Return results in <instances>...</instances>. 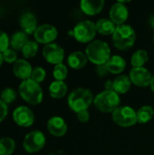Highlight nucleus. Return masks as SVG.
<instances>
[{"mask_svg": "<svg viewBox=\"0 0 154 155\" xmlns=\"http://www.w3.org/2000/svg\"><path fill=\"white\" fill-rule=\"evenodd\" d=\"M44 144L45 136L40 131H33L27 134L23 142L24 149L29 153H34L40 151L43 149Z\"/></svg>", "mask_w": 154, "mask_h": 155, "instance_id": "nucleus-8", "label": "nucleus"}, {"mask_svg": "<svg viewBox=\"0 0 154 155\" xmlns=\"http://www.w3.org/2000/svg\"><path fill=\"white\" fill-rule=\"evenodd\" d=\"M121 98L114 91H103L99 93L94 100L93 104L96 109L102 113H113L120 105Z\"/></svg>", "mask_w": 154, "mask_h": 155, "instance_id": "nucleus-4", "label": "nucleus"}, {"mask_svg": "<svg viewBox=\"0 0 154 155\" xmlns=\"http://www.w3.org/2000/svg\"><path fill=\"white\" fill-rule=\"evenodd\" d=\"M27 35L24 32L15 33L10 39V45L13 50H22L28 42Z\"/></svg>", "mask_w": 154, "mask_h": 155, "instance_id": "nucleus-23", "label": "nucleus"}, {"mask_svg": "<svg viewBox=\"0 0 154 155\" xmlns=\"http://www.w3.org/2000/svg\"><path fill=\"white\" fill-rule=\"evenodd\" d=\"M87 56L84 53L81 51H76L71 53L67 57V64L68 65L75 70L81 69L84 67L87 64Z\"/></svg>", "mask_w": 154, "mask_h": 155, "instance_id": "nucleus-19", "label": "nucleus"}, {"mask_svg": "<svg viewBox=\"0 0 154 155\" xmlns=\"http://www.w3.org/2000/svg\"><path fill=\"white\" fill-rule=\"evenodd\" d=\"M95 71H96L97 75L100 76V77H104V76H106V75L108 74V73H109L105 64H99V65H96Z\"/></svg>", "mask_w": 154, "mask_h": 155, "instance_id": "nucleus-34", "label": "nucleus"}, {"mask_svg": "<svg viewBox=\"0 0 154 155\" xmlns=\"http://www.w3.org/2000/svg\"><path fill=\"white\" fill-rule=\"evenodd\" d=\"M113 121L119 126L131 127L138 123L137 112L130 106H119L112 113Z\"/></svg>", "mask_w": 154, "mask_h": 155, "instance_id": "nucleus-6", "label": "nucleus"}, {"mask_svg": "<svg viewBox=\"0 0 154 155\" xmlns=\"http://www.w3.org/2000/svg\"><path fill=\"white\" fill-rule=\"evenodd\" d=\"M150 87H151V89L154 92V75L152 76V81H151V84H150Z\"/></svg>", "mask_w": 154, "mask_h": 155, "instance_id": "nucleus-37", "label": "nucleus"}, {"mask_svg": "<svg viewBox=\"0 0 154 155\" xmlns=\"http://www.w3.org/2000/svg\"><path fill=\"white\" fill-rule=\"evenodd\" d=\"M19 94L21 97L30 104H38L43 100V91L39 84L32 79L23 81L19 85Z\"/></svg>", "mask_w": 154, "mask_h": 155, "instance_id": "nucleus-5", "label": "nucleus"}, {"mask_svg": "<svg viewBox=\"0 0 154 155\" xmlns=\"http://www.w3.org/2000/svg\"><path fill=\"white\" fill-rule=\"evenodd\" d=\"M136 40V33L129 25H117L113 35V43L114 46L123 51L132 48Z\"/></svg>", "mask_w": 154, "mask_h": 155, "instance_id": "nucleus-3", "label": "nucleus"}, {"mask_svg": "<svg viewBox=\"0 0 154 155\" xmlns=\"http://www.w3.org/2000/svg\"><path fill=\"white\" fill-rule=\"evenodd\" d=\"M76 114H77V119H78V121L81 122V123H83V124L87 123V122L89 121V119H90V114H89V112H88L87 110L82 111V112Z\"/></svg>", "mask_w": 154, "mask_h": 155, "instance_id": "nucleus-33", "label": "nucleus"}, {"mask_svg": "<svg viewBox=\"0 0 154 155\" xmlns=\"http://www.w3.org/2000/svg\"><path fill=\"white\" fill-rule=\"evenodd\" d=\"M8 113V107L5 103L0 100V123L6 117Z\"/></svg>", "mask_w": 154, "mask_h": 155, "instance_id": "nucleus-35", "label": "nucleus"}, {"mask_svg": "<svg viewBox=\"0 0 154 155\" xmlns=\"http://www.w3.org/2000/svg\"><path fill=\"white\" fill-rule=\"evenodd\" d=\"M47 129L52 135L56 137H61L66 134L67 124L62 117L54 116L48 120Z\"/></svg>", "mask_w": 154, "mask_h": 155, "instance_id": "nucleus-14", "label": "nucleus"}, {"mask_svg": "<svg viewBox=\"0 0 154 155\" xmlns=\"http://www.w3.org/2000/svg\"><path fill=\"white\" fill-rule=\"evenodd\" d=\"M153 42H154V35H153Z\"/></svg>", "mask_w": 154, "mask_h": 155, "instance_id": "nucleus-40", "label": "nucleus"}, {"mask_svg": "<svg viewBox=\"0 0 154 155\" xmlns=\"http://www.w3.org/2000/svg\"><path fill=\"white\" fill-rule=\"evenodd\" d=\"M2 55H3L4 61H5L6 63H9V64L14 63L15 64L17 61V59H16L17 54H16L15 51L13 50V49H10V48L6 49L5 52L2 53Z\"/></svg>", "mask_w": 154, "mask_h": 155, "instance_id": "nucleus-31", "label": "nucleus"}, {"mask_svg": "<svg viewBox=\"0 0 154 155\" xmlns=\"http://www.w3.org/2000/svg\"><path fill=\"white\" fill-rule=\"evenodd\" d=\"M16 99V93L14 89L12 88H5L2 91L1 93V100L7 104L13 103Z\"/></svg>", "mask_w": 154, "mask_h": 155, "instance_id": "nucleus-29", "label": "nucleus"}, {"mask_svg": "<svg viewBox=\"0 0 154 155\" xmlns=\"http://www.w3.org/2000/svg\"><path fill=\"white\" fill-rule=\"evenodd\" d=\"M19 23L23 32L26 35L34 34L37 29V19L35 15L30 12L23 14L20 17Z\"/></svg>", "mask_w": 154, "mask_h": 155, "instance_id": "nucleus-15", "label": "nucleus"}, {"mask_svg": "<svg viewBox=\"0 0 154 155\" xmlns=\"http://www.w3.org/2000/svg\"><path fill=\"white\" fill-rule=\"evenodd\" d=\"M80 6L82 11L88 15H94L99 14L103 6V0H83L80 3Z\"/></svg>", "mask_w": 154, "mask_h": 155, "instance_id": "nucleus-17", "label": "nucleus"}, {"mask_svg": "<svg viewBox=\"0 0 154 155\" xmlns=\"http://www.w3.org/2000/svg\"><path fill=\"white\" fill-rule=\"evenodd\" d=\"M131 79L128 75L120 74L113 80V91L119 94H125L131 88Z\"/></svg>", "mask_w": 154, "mask_h": 155, "instance_id": "nucleus-20", "label": "nucleus"}, {"mask_svg": "<svg viewBox=\"0 0 154 155\" xmlns=\"http://www.w3.org/2000/svg\"><path fill=\"white\" fill-rule=\"evenodd\" d=\"M57 29L49 24H44L37 27L34 35L37 43L49 45L52 44L57 37Z\"/></svg>", "mask_w": 154, "mask_h": 155, "instance_id": "nucleus-9", "label": "nucleus"}, {"mask_svg": "<svg viewBox=\"0 0 154 155\" xmlns=\"http://www.w3.org/2000/svg\"><path fill=\"white\" fill-rule=\"evenodd\" d=\"M13 72L15 75L23 81L30 79L33 69L31 64L25 59L17 60L13 65Z\"/></svg>", "mask_w": 154, "mask_h": 155, "instance_id": "nucleus-16", "label": "nucleus"}, {"mask_svg": "<svg viewBox=\"0 0 154 155\" xmlns=\"http://www.w3.org/2000/svg\"><path fill=\"white\" fill-rule=\"evenodd\" d=\"M68 74V69L64 64H58L54 65L53 70V75L55 81H64Z\"/></svg>", "mask_w": 154, "mask_h": 155, "instance_id": "nucleus-28", "label": "nucleus"}, {"mask_svg": "<svg viewBox=\"0 0 154 155\" xmlns=\"http://www.w3.org/2000/svg\"><path fill=\"white\" fill-rule=\"evenodd\" d=\"M149 54L146 50L144 49H139L136 52L133 53L131 59V64L134 67H143L145 63L148 61Z\"/></svg>", "mask_w": 154, "mask_h": 155, "instance_id": "nucleus-25", "label": "nucleus"}, {"mask_svg": "<svg viewBox=\"0 0 154 155\" xmlns=\"http://www.w3.org/2000/svg\"><path fill=\"white\" fill-rule=\"evenodd\" d=\"M154 116V110L151 105H143L137 111V121L144 124L149 123Z\"/></svg>", "mask_w": 154, "mask_h": 155, "instance_id": "nucleus-24", "label": "nucleus"}, {"mask_svg": "<svg viewBox=\"0 0 154 155\" xmlns=\"http://www.w3.org/2000/svg\"><path fill=\"white\" fill-rule=\"evenodd\" d=\"M15 124L22 127H29L34 121V115L31 109L26 106H19L13 113Z\"/></svg>", "mask_w": 154, "mask_h": 155, "instance_id": "nucleus-12", "label": "nucleus"}, {"mask_svg": "<svg viewBox=\"0 0 154 155\" xmlns=\"http://www.w3.org/2000/svg\"><path fill=\"white\" fill-rule=\"evenodd\" d=\"M151 25H152V26L154 28V15H152V18H151Z\"/></svg>", "mask_w": 154, "mask_h": 155, "instance_id": "nucleus-38", "label": "nucleus"}, {"mask_svg": "<svg viewBox=\"0 0 154 155\" xmlns=\"http://www.w3.org/2000/svg\"><path fill=\"white\" fill-rule=\"evenodd\" d=\"M105 91H113V81L108 80L104 83Z\"/></svg>", "mask_w": 154, "mask_h": 155, "instance_id": "nucleus-36", "label": "nucleus"}, {"mask_svg": "<svg viewBox=\"0 0 154 155\" xmlns=\"http://www.w3.org/2000/svg\"><path fill=\"white\" fill-rule=\"evenodd\" d=\"M67 84L64 81H54L49 85V94L54 99H61L67 94Z\"/></svg>", "mask_w": 154, "mask_h": 155, "instance_id": "nucleus-22", "label": "nucleus"}, {"mask_svg": "<svg viewBox=\"0 0 154 155\" xmlns=\"http://www.w3.org/2000/svg\"><path fill=\"white\" fill-rule=\"evenodd\" d=\"M45 76H46V73H45L44 68H42V67H35L33 70V72H32L30 79H32L35 83L39 84V83H41V82H43L44 80Z\"/></svg>", "mask_w": 154, "mask_h": 155, "instance_id": "nucleus-30", "label": "nucleus"}, {"mask_svg": "<svg viewBox=\"0 0 154 155\" xmlns=\"http://www.w3.org/2000/svg\"><path fill=\"white\" fill-rule=\"evenodd\" d=\"M3 61H4V59H3V55H2V54L0 53V66L2 65V64H3Z\"/></svg>", "mask_w": 154, "mask_h": 155, "instance_id": "nucleus-39", "label": "nucleus"}, {"mask_svg": "<svg viewBox=\"0 0 154 155\" xmlns=\"http://www.w3.org/2000/svg\"><path fill=\"white\" fill-rule=\"evenodd\" d=\"M109 73L113 74H120L123 73L126 67V62L124 58L121 55H113L109 61L105 64Z\"/></svg>", "mask_w": 154, "mask_h": 155, "instance_id": "nucleus-18", "label": "nucleus"}, {"mask_svg": "<svg viewBox=\"0 0 154 155\" xmlns=\"http://www.w3.org/2000/svg\"><path fill=\"white\" fill-rule=\"evenodd\" d=\"M95 25L97 32L103 35H113L116 29V25L111 19L108 18L99 19L96 22Z\"/></svg>", "mask_w": 154, "mask_h": 155, "instance_id": "nucleus-21", "label": "nucleus"}, {"mask_svg": "<svg viewBox=\"0 0 154 155\" xmlns=\"http://www.w3.org/2000/svg\"><path fill=\"white\" fill-rule=\"evenodd\" d=\"M93 94L91 90L80 87L71 92L67 102L70 109L78 114L82 111L87 110L92 103H93Z\"/></svg>", "mask_w": 154, "mask_h": 155, "instance_id": "nucleus-2", "label": "nucleus"}, {"mask_svg": "<svg viewBox=\"0 0 154 155\" xmlns=\"http://www.w3.org/2000/svg\"><path fill=\"white\" fill-rule=\"evenodd\" d=\"M15 149V143L12 138L4 137L0 139V155H11Z\"/></svg>", "mask_w": 154, "mask_h": 155, "instance_id": "nucleus-26", "label": "nucleus"}, {"mask_svg": "<svg viewBox=\"0 0 154 155\" xmlns=\"http://www.w3.org/2000/svg\"><path fill=\"white\" fill-rule=\"evenodd\" d=\"M9 45H10V41L8 35L5 32L0 31V53L2 54L6 49H8Z\"/></svg>", "mask_w": 154, "mask_h": 155, "instance_id": "nucleus-32", "label": "nucleus"}, {"mask_svg": "<svg viewBox=\"0 0 154 155\" xmlns=\"http://www.w3.org/2000/svg\"><path fill=\"white\" fill-rule=\"evenodd\" d=\"M74 30V37L80 43H89L96 35V25L91 20L79 22Z\"/></svg>", "mask_w": 154, "mask_h": 155, "instance_id": "nucleus-7", "label": "nucleus"}, {"mask_svg": "<svg viewBox=\"0 0 154 155\" xmlns=\"http://www.w3.org/2000/svg\"><path fill=\"white\" fill-rule=\"evenodd\" d=\"M109 15H110V19L115 25H124L125 21L128 19L129 11L124 4L118 1L112 5Z\"/></svg>", "mask_w": 154, "mask_h": 155, "instance_id": "nucleus-13", "label": "nucleus"}, {"mask_svg": "<svg viewBox=\"0 0 154 155\" xmlns=\"http://www.w3.org/2000/svg\"><path fill=\"white\" fill-rule=\"evenodd\" d=\"M38 51V45L37 42L34 41H28L27 44L22 49V53L25 58H32L34 57Z\"/></svg>", "mask_w": 154, "mask_h": 155, "instance_id": "nucleus-27", "label": "nucleus"}, {"mask_svg": "<svg viewBox=\"0 0 154 155\" xmlns=\"http://www.w3.org/2000/svg\"><path fill=\"white\" fill-rule=\"evenodd\" d=\"M131 82L139 87H146L150 85L152 75L151 72L144 67H134L129 74Z\"/></svg>", "mask_w": 154, "mask_h": 155, "instance_id": "nucleus-11", "label": "nucleus"}, {"mask_svg": "<svg viewBox=\"0 0 154 155\" xmlns=\"http://www.w3.org/2000/svg\"><path fill=\"white\" fill-rule=\"evenodd\" d=\"M43 55L48 63L56 65L63 63L64 58V51L59 45L52 43L44 45L43 48Z\"/></svg>", "mask_w": 154, "mask_h": 155, "instance_id": "nucleus-10", "label": "nucleus"}, {"mask_svg": "<svg viewBox=\"0 0 154 155\" xmlns=\"http://www.w3.org/2000/svg\"><path fill=\"white\" fill-rule=\"evenodd\" d=\"M85 54L93 64L96 65L105 64L111 58V48L106 42L94 40L87 45Z\"/></svg>", "mask_w": 154, "mask_h": 155, "instance_id": "nucleus-1", "label": "nucleus"}]
</instances>
